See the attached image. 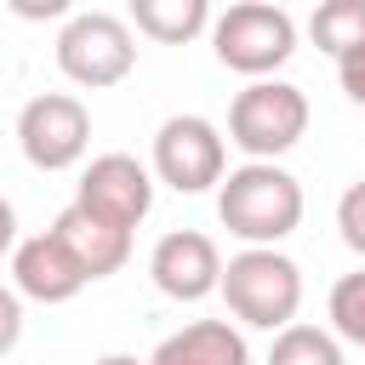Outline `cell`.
Segmentation results:
<instances>
[{
  "instance_id": "obj_1",
  "label": "cell",
  "mask_w": 365,
  "mask_h": 365,
  "mask_svg": "<svg viewBox=\"0 0 365 365\" xmlns=\"http://www.w3.org/2000/svg\"><path fill=\"white\" fill-rule=\"evenodd\" d=\"M217 217L245 245H279L302 222V182L279 160H245L217 188Z\"/></svg>"
},
{
  "instance_id": "obj_2",
  "label": "cell",
  "mask_w": 365,
  "mask_h": 365,
  "mask_svg": "<svg viewBox=\"0 0 365 365\" xmlns=\"http://www.w3.org/2000/svg\"><path fill=\"white\" fill-rule=\"evenodd\" d=\"M222 302L251 331H285L302 308V268L279 245H245L222 262Z\"/></svg>"
},
{
  "instance_id": "obj_3",
  "label": "cell",
  "mask_w": 365,
  "mask_h": 365,
  "mask_svg": "<svg viewBox=\"0 0 365 365\" xmlns=\"http://www.w3.org/2000/svg\"><path fill=\"white\" fill-rule=\"evenodd\" d=\"M211 51L222 68L245 74V80H268L279 63H291L297 51V23L285 6L268 0H240L228 11L211 17Z\"/></svg>"
},
{
  "instance_id": "obj_4",
  "label": "cell",
  "mask_w": 365,
  "mask_h": 365,
  "mask_svg": "<svg viewBox=\"0 0 365 365\" xmlns=\"http://www.w3.org/2000/svg\"><path fill=\"white\" fill-rule=\"evenodd\" d=\"M308 131V97L291 80H251L228 103V143L245 160H279Z\"/></svg>"
},
{
  "instance_id": "obj_5",
  "label": "cell",
  "mask_w": 365,
  "mask_h": 365,
  "mask_svg": "<svg viewBox=\"0 0 365 365\" xmlns=\"http://www.w3.org/2000/svg\"><path fill=\"white\" fill-rule=\"evenodd\" d=\"M57 68L74 86H86V91L120 86L137 68V34H131V23L114 17V11H74L57 29Z\"/></svg>"
},
{
  "instance_id": "obj_6",
  "label": "cell",
  "mask_w": 365,
  "mask_h": 365,
  "mask_svg": "<svg viewBox=\"0 0 365 365\" xmlns=\"http://www.w3.org/2000/svg\"><path fill=\"white\" fill-rule=\"evenodd\" d=\"M165 188L177 194H205L222 188L228 177V143L205 114H171L154 131V165H148Z\"/></svg>"
},
{
  "instance_id": "obj_7",
  "label": "cell",
  "mask_w": 365,
  "mask_h": 365,
  "mask_svg": "<svg viewBox=\"0 0 365 365\" xmlns=\"http://www.w3.org/2000/svg\"><path fill=\"white\" fill-rule=\"evenodd\" d=\"M17 148L34 171H68L91 148V114L74 91H40L17 114Z\"/></svg>"
},
{
  "instance_id": "obj_8",
  "label": "cell",
  "mask_w": 365,
  "mask_h": 365,
  "mask_svg": "<svg viewBox=\"0 0 365 365\" xmlns=\"http://www.w3.org/2000/svg\"><path fill=\"white\" fill-rule=\"evenodd\" d=\"M148 279L171 302H205L211 291H222V251L200 228H171L148 251Z\"/></svg>"
},
{
  "instance_id": "obj_9",
  "label": "cell",
  "mask_w": 365,
  "mask_h": 365,
  "mask_svg": "<svg viewBox=\"0 0 365 365\" xmlns=\"http://www.w3.org/2000/svg\"><path fill=\"white\" fill-rule=\"evenodd\" d=\"M74 205L108 217L114 228H137V222L154 211V171H148L137 154H97V160L80 171Z\"/></svg>"
},
{
  "instance_id": "obj_10",
  "label": "cell",
  "mask_w": 365,
  "mask_h": 365,
  "mask_svg": "<svg viewBox=\"0 0 365 365\" xmlns=\"http://www.w3.org/2000/svg\"><path fill=\"white\" fill-rule=\"evenodd\" d=\"M86 285H91L86 268L74 262V251H68L51 228L17 240V251H11V291H17V297H29V302H68V297H80Z\"/></svg>"
},
{
  "instance_id": "obj_11",
  "label": "cell",
  "mask_w": 365,
  "mask_h": 365,
  "mask_svg": "<svg viewBox=\"0 0 365 365\" xmlns=\"http://www.w3.org/2000/svg\"><path fill=\"white\" fill-rule=\"evenodd\" d=\"M51 234L74 251V262L86 268V279H108V274H120L125 257H131V228H114L108 217L86 211V205H74V200L57 211Z\"/></svg>"
},
{
  "instance_id": "obj_12",
  "label": "cell",
  "mask_w": 365,
  "mask_h": 365,
  "mask_svg": "<svg viewBox=\"0 0 365 365\" xmlns=\"http://www.w3.org/2000/svg\"><path fill=\"white\" fill-rule=\"evenodd\" d=\"M148 365H251V348H245L240 325H228V319H194V325L171 331L148 354Z\"/></svg>"
},
{
  "instance_id": "obj_13",
  "label": "cell",
  "mask_w": 365,
  "mask_h": 365,
  "mask_svg": "<svg viewBox=\"0 0 365 365\" xmlns=\"http://www.w3.org/2000/svg\"><path fill=\"white\" fill-rule=\"evenodd\" d=\"M125 23L160 46H188L194 34L211 29V6L205 0H131Z\"/></svg>"
},
{
  "instance_id": "obj_14",
  "label": "cell",
  "mask_w": 365,
  "mask_h": 365,
  "mask_svg": "<svg viewBox=\"0 0 365 365\" xmlns=\"http://www.w3.org/2000/svg\"><path fill=\"white\" fill-rule=\"evenodd\" d=\"M308 34L325 57H348L365 46V0H325L308 17Z\"/></svg>"
},
{
  "instance_id": "obj_15",
  "label": "cell",
  "mask_w": 365,
  "mask_h": 365,
  "mask_svg": "<svg viewBox=\"0 0 365 365\" xmlns=\"http://www.w3.org/2000/svg\"><path fill=\"white\" fill-rule=\"evenodd\" d=\"M268 365H348L342 359V342L325 331V325H285L268 348Z\"/></svg>"
},
{
  "instance_id": "obj_16",
  "label": "cell",
  "mask_w": 365,
  "mask_h": 365,
  "mask_svg": "<svg viewBox=\"0 0 365 365\" xmlns=\"http://www.w3.org/2000/svg\"><path fill=\"white\" fill-rule=\"evenodd\" d=\"M325 314H331V336H336V342L365 348V268H354V274H342V279L331 285Z\"/></svg>"
},
{
  "instance_id": "obj_17",
  "label": "cell",
  "mask_w": 365,
  "mask_h": 365,
  "mask_svg": "<svg viewBox=\"0 0 365 365\" xmlns=\"http://www.w3.org/2000/svg\"><path fill=\"white\" fill-rule=\"evenodd\" d=\"M336 234H342L348 251L365 257V177L342 188V200H336Z\"/></svg>"
},
{
  "instance_id": "obj_18",
  "label": "cell",
  "mask_w": 365,
  "mask_h": 365,
  "mask_svg": "<svg viewBox=\"0 0 365 365\" xmlns=\"http://www.w3.org/2000/svg\"><path fill=\"white\" fill-rule=\"evenodd\" d=\"M23 342V297L11 285H0V359Z\"/></svg>"
},
{
  "instance_id": "obj_19",
  "label": "cell",
  "mask_w": 365,
  "mask_h": 365,
  "mask_svg": "<svg viewBox=\"0 0 365 365\" xmlns=\"http://www.w3.org/2000/svg\"><path fill=\"white\" fill-rule=\"evenodd\" d=\"M336 80H342V91L365 108V46H359V51H348V57H336Z\"/></svg>"
},
{
  "instance_id": "obj_20",
  "label": "cell",
  "mask_w": 365,
  "mask_h": 365,
  "mask_svg": "<svg viewBox=\"0 0 365 365\" xmlns=\"http://www.w3.org/2000/svg\"><path fill=\"white\" fill-rule=\"evenodd\" d=\"M6 251H17V211H11V200L0 194V257Z\"/></svg>"
},
{
  "instance_id": "obj_21",
  "label": "cell",
  "mask_w": 365,
  "mask_h": 365,
  "mask_svg": "<svg viewBox=\"0 0 365 365\" xmlns=\"http://www.w3.org/2000/svg\"><path fill=\"white\" fill-rule=\"evenodd\" d=\"M91 365H148V359H137V354H103V359H91Z\"/></svg>"
}]
</instances>
